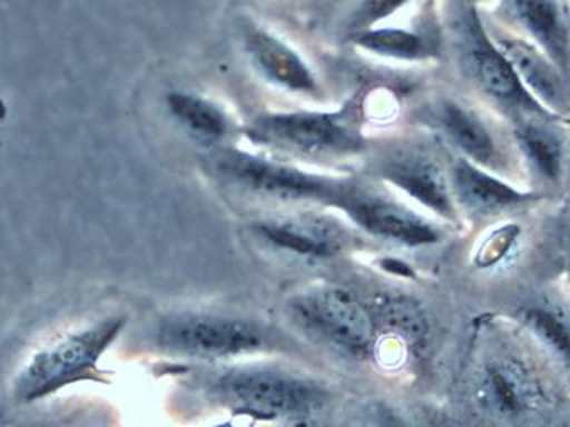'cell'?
I'll return each mask as SVG.
<instances>
[{
    "label": "cell",
    "mask_w": 570,
    "mask_h": 427,
    "mask_svg": "<svg viewBox=\"0 0 570 427\" xmlns=\"http://www.w3.org/2000/svg\"><path fill=\"white\" fill-rule=\"evenodd\" d=\"M246 136L272 152L316 162H336L365 150V137L352 106L335 112L259 113L249 123Z\"/></svg>",
    "instance_id": "cell-1"
},
{
    "label": "cell",
    "mask_w": 570,
    "mask_h": 427,
    "mask_svg": "<svg viewBox=\"0 0 570 427\" xmlns=\"http://www.w3.org/2000/svg\"><path fill=\"white\" fill-rule=\"evenodd\" d=\"M223 406L258 419H298L325 404L326 390L316 380L272 366L223 370L209 384Z\"/></svg>",
    "instance_id": "cell-2"
},
{
    "label": "cell",
    "mask_w": 570,
    "mask_h": 427,
    "mask_svg": "<svg viewBox=\"0 0 570 427\" xmlns=\"http://www.w3.org/2000/svg\"><path fill=\"white\" fill-rule=\"evenodd\" d=\"M126 317L109 316L72 330L32 354L14 379V399L35 403L69 384L95 377L102 354L125 327Z\"/></svg>",
    "instance_id": "cell-3"
},
{
    "label": "cell",
    "mask_w": 570,
    "mask_h": 427,
    "mask_svg": "<svg viewBox=\"0 0 570 427\" xmlns=\"http://www.w3.org/2000/svg\"><path fill=\"white\" fill-rule=\"evenodd\" d=\"M288 312L302 332L340 352L365 357L375 347L372 309L342 287H308L289 299Z\"/></svg>",
    "instance_id": "cell-4"
},
{
    "label": "cell",
    "mask_w": 570,
    "mask_h": 427,
    "mask_svg": "<svg viewBox=\"0 0 570 427\" xmlns=\"http://www.w3.org/2000/svg\"><path fill=\"white\" fill-rule=\"evenodd\" d=\"M216 173L243 192L278 202H335L348 187L336 177L313 173L282 160L226 149L213 157Z\"/></svg>",
    "instance_id": "cell-5"
},
{
    "label": "cell",
    "mask_w": 570,
    "mask_h": 427,
    "mask_svg": "<svg viewBox=\"0 0 570 427\" xmlns=\"http://www.w3.org/2000/svg\"><path fill=\"white\" fill-rule=\"evenodd\" d=\"M156 346L171 356L223 360L256 352L265 344L262 330L238 317L179 312L156 327Z\"/></svg>",
    "instance_id": "cell-6"
},
{
    "label": "cell",
    "mask_w": 570,
    "mask_h": 427,
    "mask_svg": "<svg viewBox=\"0 0 570 427\" xmlns=\"http://www.w3.org/2000/svg\"><path fill=\"white\" fill-rule=\"evenodd\" d=\"M473 389L479 406L500 419H522L549 404L542 374L525 354L513 347L497 346L483 352Z\"/></svg>",
    "instance_id": "cell-7"
},
{
    "label": "cell",
    "mask_w": 570,
    "mask_h": 427,
    "mask_svg": "<svg viewBox=\"0 0 570 427\" xmlns=\"http://www.w3.org/2000/svg\"><path fill=\"white\" fill-rule=\"evenodd\" d=\"M463 62L483 93L519 119L556 117L520 82L513 67L490 39L475 9L463 20Z\"/></svg>",
    "instance_id": "cell-8"
},
{
    "label": "cell",
    "mask_w": 570,
    "mask_h": 427,
    "mask_svg": "<svg viewBox=\"0 0 570 427\" xmlns=\"http://www.w3.org/2000/svg\"><path fill=\"white\" fill-rule=\"evenodd\" d=\"M333 206L342 209L360 229L386 242L425 247L442 239V232L435 224L383 193L358 189L348 183Z\"/></svg>",
    "instance_id": "cell-9"
},
{
    "label": "cell",
    "mask_w": 570,
    "mask_h": 427,
    "mask_svg": "<svg viewBox=\"0 0 570 427\" xmlns=\"http://www.w3.org/2000/svg\"><path fill=\"white\" fill-rule=\"evenodd\" d=\"M375 172L390 186L412 197L420 206L443 219L456 220V206L450 192L449 173L422 147L389 150L375 162Z\"/></svg>",
    "instance_id": "cell-10"
},
{
    "label": "cell",
    "mask_w": 570,
    "mask_h": 427,
    "mask_svg": "<svg viewBox=\"0 0 570 427\" xmlns=\"http://www.w3.org/2000/svg\"><path fill=\"white\" fill-rule=\"evenodd\" d=\"M255 232L273 249L305 259H330L345 247L346 232L335 219L299 212L266 217L255 224Z\"/></svg>",
    "instance_id": "cell-11"
},
{
    "label": "cell",
    "mask_w": 570,
    "mask_h": 427,
    "mask_svg": "<svg viewBox=\"0 0 570 427\" xmlns=\"http://www.w3.org/2000/svg\"><path fill=\"white\" fill-rule=\"evenodd\" d=\"M430 117L436 129L452 146L462 150L470 162L492 172L509 169V153L505 147L500 146L487 120L472 107L463 106L455 100H442Z\"/></svg>",
    "instance_id": "cell-12"
},
{
    "label": "cell",
    "mask_w": 570,
    "mask_h": 427,
    "mask_svg": "<svg viewBox=\"0 0 570 427\" xmlns=\"http://www.w3.org/2000/svg\"><path fill=\"white\" fill-rule=\"evenodd\" d=\"M525 89L552 113L566 112L567 87L559 67L535 43L500 30H487Z\"/></svg>",
    "instance_id": "cell-13"
},
{
    "label": "cell",
    "mask_w": 570,
    "mask_h": 427,
    "mask_svg": "<svg viewBox=\"0 0 570 427\" xmlns=\"http://www.w3.org/2000/svg\"><path fill=\"white\" fill-rule=\"evenodd\" d=\"M450 192L456 209L473 217H489L505 212L530 199V193L513 189L490 170L459 159L449 170Z\"/></svg>",
    "instance_id": "cell-14"
},
{
    "label": "cell",
    "mask_w": 570,
    "mask_h": 427,
    "mask_svg": "<svg viewBox=\"0 0 570 427\" xmlns=\"http://www.w3.org/2000/svg\"><path fill=\"white\" fill-rule=\"evenodd\" d=\"M243 39L253 66L265 79L292 92L316 96V77L308 63L288 43L255 26L245 27Z\"/></svg>",
    "instance_id": "cell-15"
},
{
    "label": "cell",
    "mask_w": 570,
    "mask_h": 427,
    "mask_svg": "<svg viewBox=\"0 0 570 427\" xmlns=\"http://www.w3.org/2000/svg\"><path fill=\"white\" fill-rule=\"evenodd\" d=\"M510 19L532 37L533 43L559 67L567 70L569 29L559 0H502Z\"/></svg>",
    "instance_id": "cell-16"
},
{
    "label": "cell",
    "mask_w": 570,
    "mask_h": 427,
    "mask_svg": "<svg viewBox=\"0 0 570 427\" xmlns=\"http://www.w3.org/2000/svg\"><path fill=\"white\" fill-rule=\"evenodd\" d=\"M543 119L547 117L519 119L513 137L530 169L546 182L556 183L563 173V139L549 120Z\"/></svg>",
    "instance_id": "cell-17"
},
{
    "label": "cell",
    "mask_w": 570,
    "mask_h": 427,
    "mask_svg": "<svg viewBox=\"0 0 570 427\" xmlns=\"http://www.w3.org/2000/svg\"><path fill=\"white\" fill-rule=\"evenodd\" d=\"M166 107L173 119L199 142H222L232 129L225 110L198 93L173 90L166 96Z\"/></svg>",
    "instance_id": "cell-18"
},
{
    "label": "cell",
    "mask_w": 570,
    "mask_h": 427,
    "mask_svg": "<svg viewBox=\"0 0 570 427\" xmlns=\"http://www.w3.org/2000/svg\"><path fill=\"white\" fill-rule=\"evenodd\" d=\"M353 43L366 52L395 60H425L432 46L422 33L393 27H368L352 33Z\"/></svg>",
    "instance_id": "cell-19"
},
{
    "label": "cell",
    "mask_w": 570,
    "mask_h": 427,
    "mask_svg": "<svg viewBox=\"0 0 570 427\" xmlns=\"http://www.w3.org/2000/svg\"><path fill=\"white\" fill-rule=\"evenodd\" d=\"M376 327L385 324L393 334H399L410 344L423 342L429 324L420 307L405 297H383L372 310Z\"/></svg>",
    "instance_id": "cell-20"
},
{
    "label": "cell",
    "mask_w": 570,
    "mask_h": 427,
    "mask_svg": "<svg viewBox=\"0 0 570 427\" xmlns=\"http://www.w3.org/2000/svg\"><path fill=\"white\" fill-rule=\"evenodd\" d=\"M523 320L542 342H546L557 356L567 360L569 334H567L566 319L559 312L546 309V307H533V309L527 310Z\"/></svg>",
    "instance_id": "cell-21"
},
{
    "label": "cell",
    "mask_w": 570,
    "mask_h": 427,
    "mask_svg": "<svg viewBox=\"0 0 570 427\" xmlns=\"http://www.w3.org/2000/svg\"><path fill=\"white\" fill-rule=\"evenodd\" d=\"M519 226H513V224L499 227V229L490 232V236L480 244L479 250H476V266L485 269V267H492L499 264L500 260L509 254V250L512 249L513 242H515L517 237H519Z\"/></svg>",
    "instance_id": "cell-22"
},
{
    "label": "cell",
    "mask_w": 570,
    "mask_h": 427,
    "mask_svg": "<svg viewBox=\"0 0 570 427\" xmlns=\"http://www.w3.org/2000/svg\"><path fill=\"white\" fill-rule=\"evenodd\" d=\"M406 2L409 0H360L358 6L355 7L352 16H350V30L353 33L376 26L386 17L395 13L400 7L405 6Z\"/></svg>",
    "instance_id": "cell-23"
}]
</instances>
